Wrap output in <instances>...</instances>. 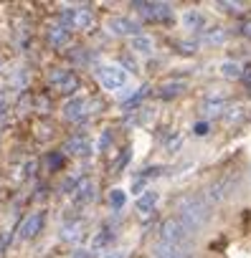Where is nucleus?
<instances>
[{"label":"nucleus","instance_id":"nucleus-19","mask_svg":"<svg viewBox=\"0 0 251 258\" xmlns=\"http://www.w3.org/2000/svg\"><path fill=\"white\" fill-rule=\"evenodd\" d=\"M221 74H223L226 79H241V69H238V63H233V61H223V63H221Z\"/></svg>","mask_w":251,"mask_h":258},{"label":"nucleus","instance_id":"nucleus-9","mask_svg":"<svg viewBox=\"0 0 251 258\" xmlns=\"http://www.w3.org/2000/svg\"><path fill=\"white\" fill-rule=\"evenodd\" d=\"M41 228H43V213H31L21 223V240H31L36 233H41Z\"/></svg>","mask_w":251,"mask_h":258},{"label":"nucleus","instance_id":"nucleus-15","mask_svg":"<svg viewBox=\"0 0 251 258\" xmlns=\"http://www.w3.org/2000/svg\"><path fill=\"white\" fill-rule=\"evenodd\" d=\"M94 198V182L91 180H84L76 190V203H89Z\"/></svg>","mask_w":251,"mask_h":258},{"label":"nucleus","instance_id":"nucleus-1","mask_svg":"<svg viewBox=\"0 0 251 258\" xmlns=\"http://www.w3.org/2000/svg\"><path fill=\"white\" fill-rule=\"evenodd\" d=\"M188 230H198L206 220H208V205L203 203V198H188L180 203V215H178Z\"/></svg>","mask_w":251,"mask_h":258},{"label":"nucleus","instance_id":"nucleus-27","mask_svg":"<svg viewBox=\"0 0 251 258\" xmlns=\"http://www.w3.org/2000/svg\"><path fill=\"white\" fill-rule=\"evenodd\" d=\"M243 33H246V36H251V23H246V26H243Z\"/></svg>","mask_w":251,"mask_h":258},{"label":"nucleus","instance_id":"nucleus-10","mask_svg":"<svg viewBox=\"0 0 251 258\" xmlns=\"http://www.w3.org/2000/svg\"><path fill=\"white\" fill-rule=\"evenodd\" d=\"M183 26H185L188 31H203L206 16H203L200 11H185V13H183Z\"/></svg>","mask_w":251,"mask_h":258},{"label":"nucleus","instance_id":"nucleus-6","mask_svg":"<svg viewBox=\"0 0 251 258\" xmlns=\"http://www.w3.org/2000/svg\"><path fill=\"white\" fill-rule=\"evenodd\" d=\"M51 86L59 89L61 94H74L79 89V79L74 71H64V69H56L51 74Z\"/></svg>","mask_w":251,"mask_h":258},{"label":"nucleus","instance_id":"nucleus-24","mask_svg":"<svg viewBox=\"0 0 251 258\" xmlns=\"http://www.w3.org/2000/svg\"><path fill=\"white\" fill-rule=\"evenodd\" d=\"M195 135H198V137H203V135H208V124H206V121H200V124H195Z\"/></svg>","mask_w":251,"mask_h":258},{"label":"nucleus","instance_id":"nucleus-21","mask_svg":"<svg viewBox=\"0 0 251 258\" xmlns=\"http://www.w3.org/2000/svg\"><path fill=\"white\" fill-rule=\"evenodd\" d=\"M124 203H127V195H124V190H119V187H117V190H112V192H109V205H112L114 210H119Z\"/></svg>","mask_w":251,"mask_h":258},{"label":"nucleus","instance_id":"nucleus-25","mask_svg":"<svg viewBox=\"0 0 251 258\" xmlns=\"http://www.w3.org/2000/svg\"><path fill=\"white\" fill-rule=\"evenodd\" d=\"M241 79H243L246 84H251V66H246V69L241 71Z\"/></svg>","mask_w":251,"mask_h":258},{"label":"nucleus","instance_id":"nucleus-18","mask_svg":"<svg viewBox=\"0 0 251 258\" xmlns=\"http://www.w3.org/2000/svg\"><path fill=\"white\" fill-rule=\"evenodd\" d=\"M66 150L74 152V155H86V152H89V142H86L84 137H74V140L66 145Z\"/></svg>","mask_w":251,"mask_h":258},{"label":"nucleus","instance_id":"nucleus-17","mask_svg":"<svg viewBox=\"0 0 251 258\" xmlns=\"http://www.w3.org/2000/svg\"><path fill=\"white\" fill-rule=\"evenodd\" d=\"M223 106H226V99L216 94V96H208V99H206V104H203V111H208V114H216V111H221Z\"/></svg>","mask_w":251,"mask_h":258},{"label":"nucleus","instance_id":"nucleus-7","mask_svg":"<svg viewBox=\"0 0 251 258\" xmlns=\"http://www.w3.org/2000/svg\"><path fill=\"white\" fill-rule=\"evenodd\" d=\"M107 28L114 33V36H140V26L135 23V21H130V18H124V16H114V18H109V23H107Z\"/></svg>","mask_w":251,"mask_h":258},{"label":"nucleus","instance_id":"nucleus-22","mask_svg":"<svg viewBox=\"0 0 251 258\" xmlns=\"http://www.w3.org/2000/svg\"><path fill=\"white\" fill-rule=\"evenodd\" d=\"M223 38H226V33H223L221 28H213V31L206 33V41H208V43H221Z\"/></svg>","mask_w":251,"mask_h":258},{"label":"nucleus","instance_id":"nucleus-3","mask_svg":"<svg viewBox=\"0 0 251 258\" xmlns=\"http://www.w3.org/2000/svg\"><path fill=\"white\" fill-rule=\"evenodd\" d=\"M188 233L190 230L185 228V223L180 218H170L160 228V240H163V245H180L188 238Z\"/></svg>","mask_w":251,"mask_h":258},{"label":"nucleus","instance_id":"nucleus-8","mask_svg":"<svg viewBox=\"0 0 251 258\" xmlns=\"http://www.w3.org/2000/svg\"><path fill=\"white\" fill-rule=\"evenodd\" d=\"M233 182H236V175H226V177H221V180H216L211 187H208V200H213V203H218V200H223L231 190H233Z\"/></svg>","mask_w":251,"mask_h":258},{"label":"nucleus","instance_id":"nucleus-13","mask_svg":"<svg viewBox=\"0 0 251 258\" xmlns=\"http://www.w3.org/2000/svg\"><path fill=\"white\" fill-rule=\"evenodd\" d=\"M158 200H160V195H158L155 190H147V192H142V195L137 198V203H135V205H137V210H140V213H150V210L158 205Z\"/></svg>","mask_w":251,"mask_h":258},{"label":"nucleus","instance_id":"nucleus-26","mask_svg":"<svg viewBox=\"0 0 251 258\" xmlns=\"http://www.w3.org/2000/svg\"><path fill=\"white\" fill-rule=\"evenodd\" d=\"M102 258H124V253L122 250H112V253H104Z\"/></svg>","mask_w":251,"mask_h":258},{"label":"nucleus","instance_id":"nucleus-5","mask_svg":"<svg viewBox=\"0 0 251 258\" xmlns=\"http://www.w3.org/2000/svg\"><path fill=\"white\" fill-rule=\"evenodd\" d=\"M135 11H140V16H145L147 21H168L173 16V8L168 3H132Z\"/></svg>","mask_w":251,"mask_h":258},{"label":"nucleus","instance_id":"nucleus-12","mask_svg":"<svg viewBox=\"0 0 251 258\" xmlns=\"http://www.w3.org/2000/svg\"><path fill=\"white\" fill-rule=\"evenodd\" d=\"M86 106H89L86 99H74L64 106V114H66V119H81L86 114Z\"/></svg>","mask_w":251,"mask_h":258},{"label":"nucleus","instance_id":"nucleus-14","mask_svg":"<svg viewBox=\"0 0 251 258\" xmlns=\"http://www.w3.org/2000/svg\"><path fill=\"white\" fill-rule=\"evenodd\" d=\"M153 48H155V43H153V38L150 36H135L132 38V51H137V53H145V56H150L153 53Z\"/></svg>","mask_w":251,"mask_h":258},{"label":"nucleus","instance_id":"nucleus-23","mask_svg":"<svg viewBox=\"0 0 251 258\" xmlns=\"http://www.w3.org/2000/svg\"><path fill=\"white\" fill-rule=\"evenodd\" d=\"M218 8H226L228 13H238V11H241L238 3H218Z\"/></svg>","mask_w":251,"mask_h":258},{"label":"nucleus","instance_id":"nucleus-2","mask_svg":"<svg viewBox=\"0 0 251 258\" xmlns=\"http://www.w3.org/2000/svg\"><path fill=\"white\" fill-rule=\"evenodd\" d=\"M96 79L107 91H117L122 86H127V71L117 63H102L96 69Z\"/></svg>","mask_w":251,"mask_h":258},{"label":"nucleus","instance_id":"nucleus-20","mask_svg":"<svg viewBox=\"0 0 251 258\" xmlns=\"http://www.w3.org/2000/svg\"><path fill=\"white\" fill-rule=\"evenodd\" d=\"M51 43L59 48V46H66L69 43V31L66 28H54L51 31Z\"/></svg>","mask_w":251,"mask_h":258},{"label":"nucleus","instance_id":"nucleus-16","mask_svg":"<svg viewBox=\"0 0 251 258\" xmlns=\"http://www.w3.org/2000/svg\"><path fill=\"white\" fill-rule=\"evenodd\" d=\"M155 258H185V253L180 250V245H160L155 250Z\"/></svg>","mask_w":251,"mask_h":258},{"label":"nucleus","instance_id":"nucleus-4","mask_svg":"<svg viewBox=\"0 0 251 258\" xmlns=\"http://www.w3.org/2000/svg\"><path fill=\"white\" fill-rule=\"evenodd\" d=\"M61 21H64V26L79 28V31H89L94 26V16L86 8H66L64 16H61Z\"/></svg>","mask_w":251,"mask_h":258},{"label":"nucleus","instance_id":"nucleus-11","mask_svg":"<svg viewBox=\"0 0 251 258\" xmlns=\"http://www.w3.org/2000/svg\"><path fill=\"white\" fill-rule=\"evenodd\" d=\"M185 91V84L183 81H165L160 89H158V96L160 99H175Z\"/></svg>","mask_w":251,"mask_h":258}]
</instances>
